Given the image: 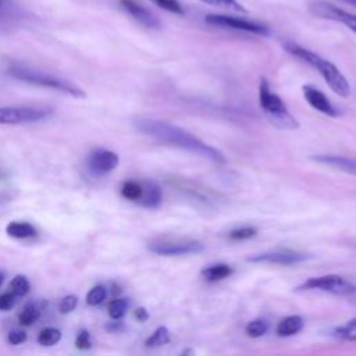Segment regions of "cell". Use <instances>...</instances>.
Listing matches in <instances>:
<instances>
[{"label": "cell", "instance_id": "23", "mask_svg": "<svg viewBox=\"0 0 356 356\" xmlns=\"http://www.w3.org/2000/svg\"><path fill=\"white\" fill-rule=\"evenodd\" d=\"M61 339V331L53 327H47L42 330L38 335V343L42 346H53Z\"/></svg>", "mask_w": 356, "mask_h": 356}, {"label": "cell", "instance_id": "2", "mask_svg": "<svg viewBox=\"0 0 356 356\" xmlns=\"http://www.w3.org/2000/svg\"><path fill=\"white\" fill-rule=\"evenodd\" d=\"M7 74L13 76L14 79L36 85V86H43V88H50L63 93H67L75 99H85L86 93L83 89H81L78 85L74 82L68 81L67 78L58 76L56 74L42 71L38 68H32L25 64L19 63H11L7 67Z\"/></svg>", "mask_w": 356, "mask_h": 356}, {"label": "cell", "instance_id": "6", "mask_svg": "<svg viewBox=\"0 0 356 356\" xmlns=\"http://www.w3.org/2000/svg\"><path fill=\"white\" fill-rule=\"evenodd\" d=\"M298 291H310V289H320L324 292H331L335 295H345L350 293L356 289V286L350 282L342 278L341 275L337 274H328V275H321V277H313L300 284Z\"/></svg>", "mask_w": 356, "mask_h": 356}, {"label": "cell", "instance_id": "32", "mask_svg": "<svg viewBox=\"0 0 356 356\" xmlns=\"http://www.w3.org/2000/svg\"><path fill=\"white\" fill-rule=\"evenodd\" d=\"M75 346L81 350H88L92 346V339H90V332L88 330H81L76 335L75 339Z\"/></svg>", "mask_w": 356, "mask_h": 356}, {"label": "cell", "instance_id": "39", "mask_svg": "<svg viewBox=\"0 0 356 356\" xmlns=\"http://www.w3.org/2000/svg\"><path fill=\"white\" fill-rule=\"evenodd\" d=\"M3 280H4V273H1V271H0V285L3 284Z\"/></svg>", "mask_w": 356, "mask_h": 356}, {"label": "cell", "instance_id": "13", "mask_svg": "<svg viewBox=\"0 0 356 356\" xmlns=\"http://www.w3.org/2000/svg\"><path fill=\"white\" fill-rule=\"evenodd\" d=\"M303 92V97L306 99V102L318 113L328 115V117H338L339 111L335 108V106L330 102V99L317 88L312 86V85H305L302 88Z\"/></svg>", "mask_w": 356, "mask_h": 356}, {"label": "cell", "instance_id": "12", "mask_svg": "<svg viewBox=\"0 0 356 356\" xmlns=\"http://www.w3.org/2000/svg\"><path fill=\"white\" fill-rule=\"evenodd\" d=\"M121 7L140 25L150 28V29H159L160 21L159 18L140 1L138 0H120Z\"/></svg>", "mask_w": 356, "mask_h": 356}, {"label": "cell", "instance_id": "33", "mask_svg": "<svg viewBox=\"0 0 356 356\" xmlns=\"http://www.w3.org/2000/svg\"><path fill=\"white\" fill-rule=\"evenodd\" d=\"M17 299H18V298H17L13 292L1 293V295H0V310H3V312L11 310V309L15 306Z\"/></svg>", "mask_w": 356, "mask_h": 356}, {"label": "cell", "instance_id": "3", "mask_svg": "<svg viewBox=\"0 0 356 356\" xmlns=\"http://www.w3.org/2000/svg\"><path fill=\"white\" fill-rule=\"evenodd\" d=\"M285 50L295 56L296 58L305 61L306 64L312 65L314 70H317L321 76L324 78V81L328 83V86L339 96L346 97L350 93V86L346 81V78L342 75V72L328 60H324L323 57H320L318 54L293 43V42H286L284 44Z\"/></svg>", "mask_w": 356, "mask_h": 356}, {"label": "cell", "instance_id": "9", "mask_svg": "<svg viewBox=\"0 0 356 356\" xmlns=\"http://www.w3.org/2000/svg\"><path fill=\"white\" fill-rule=\"evenodd\" d=\"M309 256L302 252L291 250V249H278L268 250L259 254H253L248 257L250 263H268V264H280V266H293L307 260Z\"/></svg>", "mask_w": 356, "mask_h": 356}, {"label": "cell", "instance_id": "21", "mask_svg": "<svg viewBox=\"0 0 356 356\" xmlns=\"http://www.w3.org/2000/svg\"><path fill=\"white\" fill-rule=\"evenodd\" d=\"M121 195L132 202H139L142 196V182L136 181H125L121 186Z\"/></svg>", "mask_w": 356, "mask_h": 356}, {"label": "cell", "instance_id": "17", "mask_svg": "<svg viewBox=\"0 0 356 356\" xmlns=\"http://www.w3.org/2000/svg\"><path fill=\"white\" fill-rule=\"evenodd\" d=\"M231 274H232V268H231V266H228L225 263L211 264L202 270V277L209 282L221 281L224 278H228Z\"/></svg>", "mask_w": 356, "mask_h": 356}, {"label": "cell", "instance_id": "4", "mask_svg": "<svg viewBox=\"0 0 356 356\" xmlns=\"http://www.w3.org/2000/svg\"><path fill=\"white\" fill-rule=\"evenodd\" d=\"M259 103L267 120L280 129L299 128L298 120L289 113L282 99L270 89L268 82L261 78L259 85Z\"/></svg>", "mask_w": 356, "mask_h": 356}, {"label": "cell", "instance_id": "29", "mask_svg": "<svg viewBox=\"0 0 356 356\" xmlns=\"http://www.w3.org/2000/svg\"><path fill=\"white\" fill-rule=\"evenodd\" d=\"M150 1L154 3L157 7L168 11V13L179 14V15L184 14V8H182V6L179 4L178 0H150Z\"/></svg>", "mask_w": 356, "mask_h": 356}, {"label": "cell", "instance_id": "25", "mask_svg": "<svg viewBox=\"0 0 356 356\" xmlns=\"http://www.w3.org/2000/svg\"><path fill=\"white\" fill-rule=\"evenodd\" d=\"M107 298V289L103 285H95L86 295V303L89 306H97Z\"/></svg>", "mask_w": 356, "mask_h": 356}, {"label": "cell", "instance_id": "5", "mask_svg": "<svg viewBox=\"0 0 356 356\" xmlns=\"http://www.w3.org/2000/svg\"><path fill=\"white\" fill-rule=\"evenodd\" d=\"M49 115V111L32 106H4L0 107V124L1 125H18L36 122Z\"/></svg>", "mask_w": 356, "mask_h": 356}, {"label": "cell", "instance_id": "31", "mask_svg": "<svg viewBox=\"0 0 356 356\" xmlns=\"http://www.w3.org/2000/svg\"><path fill=\"white\" fill-rule=\"evenodd\" d=\"M76 303H78V298L75 295H67L64 296L60 303H58V310L60 313L65 314V313H70L72 312L75 307H76Z\"/></svg>", "mask_w": 356, "mask_h": 356}, {"label": "cell", "instance_id": "35", "mask_svg": "<svg viewBox=\"0 0 356 356\" xmlns=\"http://www.w3.org/2000/svg\"><path fill=\"white\" fill-rule=\"evenodd\" d=\"M134 314H135L136 320H139V321H146L149 318V313L145 307H136L134 310Z\"/></svg>", "mask_w": 356, "mask_h": 356}, {"label": "cell", "instance_id": "27", "mask_svg": "<svg viewBox=\"0 0 356 356\" xmlns=\"http://www.w3.org/2000/svg\"><path fill=\"white\" fill-rule=\"evenodd\" d=\"M267 328H268V325H267V323H266L264 320L256 318V320L250 321V323L246 325L245 332H246L249 337H252V338H259V337H261V335H264V334L267 332Z\"/></svg>", "mask_w": 356, "mask_h": 356}, {"label": "cell", "instance_id": "28", "mask_svg": "<svg viewBox=\"0 0 356 356\" xmlns=\"http://www.w3.org/2000/svg\"><path fill=\"white\" fill-rule=\"evenodd\" d=\"M203 3H207L210 6L221 7L229 11H238V13H246V8L236 0H200Z\"/></svg>", "mask_w": 356, "mask_h": 356}, {"label": "cell", "instance_id": "34", "mask_svg": "<svg viewBox=\"0 0 356 356\" xmlns=\"http://www.w3.org/2000/svg\"><path fill=\"white\" fill-rule=\"evenodd\" d=\"M7 339L11 345H19L26 341V332L22 330H11L7 335Z\"/></svg>", "mask_w": 356, "mask_h": 356}, {"label": "cell", "instance_id": "38", "mask_svg": "<svg viewBox=\"0 0 356 356\" xmlns=\"http://www.w3.org/2000/svg\"><path fill=\"white\" fill-rule=\"evenodd\" d=\"M341 1L348 3V4H350V6H355V7H356V0H341Z\"/></svg>", "mask_w": 356, "mask_h": 356}, {"label": "cell", "instance_id": "10", "mask_svg": "<svg viewBox=\"0 0 356 356\" xmlns=\"http://www.w3.org/2000/svg\"><path fill=\"white\" fill-rule=\"evenodd\" d=\"M309 8L314 15L325 18V19H332V21L341 22L356 33V15L355 14H350V13L337 7V6H332V4H328V3H324V1L312 3Z\"/></svg>", "mask_w": 356, "mask_h": 356}, {"label": "cell", "instance_id": "30", "mask_svg": "<svg viewBox=\"0 0 356 356\" xmlns=\"http://www.w3.org/2000/svg\"><path fill=\"white\" fill-rule=\"evenodd\" d=\"M257 234V229L254 227H241L236 229H232L229 232V238L232 241H243L254 236Z\"/></svg>", "mask_w": 356, "mask_h": 356}, {"label": "cell", "instance_id": "20", "mask_svg": "<svg viewBox=\"0 0 356 356\" xmlns=\"http://www.w3.org/2000/svg\"><path fill=\"white\" fill-rule=\"evenodd\" d=\"M40 317V310L36 305L33 303H26L22 310L19 312L18 314V321L22 324V325H32L38 318Z\"/></svg>", "mask_w": 356, "mask_h": 356}, {"label": "cell", "instance_id": "18", "mask_svg": "<svg viewBox=\"0 0 356 356\" xmlns=\"http://www.w3.org/2000/svg\"><path fill=\"white\" fill-rule=\"evenodd\" d=\"M6 232L8 236L15 239H25L31 238L36 234V229L29 222H21V221H11L6 227Z\"/></svg>", "mask_w": 356, "mask_h": 356}, {"label": "cell", "instance_id": "24", "mask_svg": "<svg viewBox=\"0 0 356 356\" xmlns=\"http://www.w3.org/2000/svg\"><path fill=\"white\" fill-rule=\"evenodd\" d=\"M128 305H129V302L127 298H117V299L111 300L107 307L110 317L114 320H120L125 314Z\"/></svg>", "mask_w": 356, "mask_h": 356}, {"label": "cell", "instance_id": "16", "mask_svg": "<svg viewBox=\"0 0 356 356\" xmlns=\"http://www.w3.org/2000/svg\"><path fill=\"white\" fill-rule=\"evenodd\" d=\"M305 325V321L300 316H288L285 317L284 320H281L277 325V334L280 337H291V335H295L298 334L299 331H302Z\"/></svg>", "mask_w": 356, "mask_h": 356}, {"label": "cell", "instance_id": "37", "mask_svg": "<svg viewBox=\"0 0 356 356\" xmlns=\"http://www.w3.org/2000/svg\"><path fill=\"white\" fill-rule=\"evenodd\" d=\"M8 4V0H0V11H3Z\"/></svg>", "mask_w": 356, "mask_h": 356}, {"label": "cell", "instance_id": "19", "mask_svg": "<svg viewBox=\"0 0 356 356\" xmlns=\"http://www.w3.org/2000/svg\"><path fill=\"white\" fill-rule=\"evenodd\" d=\"M170 342V332L167 327L160 325L159 328L154 330V332L145 341V345L147 348H159Z\"/></svg>", "mask_w": 356, "mask_h": 356}, {"label": "cell", "instance_id": "11", "mask_svg": "<svg viewBox=\"0 0 356 356\" xmlns=\"http://www.w3.org/2000/svg\"><path fill=\"white\" fill-rule=\"evenodd\" d=\"M120 163V157L115 152L107 149H96L88 159V167L95 175H103L113 171Z\"/></svg>", "mask_w": 356, "mask_h": 356}, {"label": "cell", "instance_id": "36", "mask_svg": "<svg viewBox=\"0 0 356 356\" xmlns=\"http://www.w3.org/2000/svg\"><path fill=\"white\" fill-rule=\"evenodd\" d=\"M108 332H118L122 330V324L120 321H113V323H107L104 327Z\"/></svg>", "mask_w": 356, "mask_h": 356}, {"label": "cell", "instance_id": "26", "mask_svg": "<svg viewBox=\"0 0 356 356\" xmlns=\"http://www.w3.org/2000/svg\"><path fill=\"white\" fill-rule=\"evenodd\" d=\"M335 337L346 341H356V317L335 330Z\"/></svg>", "mask_w": 356, "mask_h": 356}, {"label": "cell", "instance_id": "15", "mask_svg": "<svg viewBox=\"0 0 356 356\" xmlns=\"http://www.w3.org/2000/svg\"><path fill=\"white\" fill-rule=\"evenodd\" d=\"M161 189L153 181H142V196L139 199V204L147 209H154L161 203Z\"/></svg>", "mask_w": 356, "mask_h": 356}, {"label": "cell", "instance_id": "22", "mask_svg": "<svg viewBox=\"0 0 356 356\" xmlns=\"http://www.w3.org/2000/svg\"><path fill=\"white\" fill-rule=\"evenodd\" d=\"M8 288H10V292H13L17 298H22V296H25L29 292L31 284H29V281H28V278L25 275L17 274L11 280Z\"/></svg>", "mask_w": 356, "mask_h": 356}, {"label": "cell", "instance_id": "1", "mask_svg": "<svg viewBox=\"0 0 356 356\" xmlns=\"http://www.w3.org/2000/svg\"><path fill=\"white\" fill-rule=\"evenodd\" d=\"M134 125L140 134L150 136L163 145L188 150L191 153H195L197 156H202L204 159H209V160H213L217 163H222L225 160L224 154L220 150H217L216 147L200 140L191 132H188L177 125H172L170 122L154 120V118L140 117L134 121Z\"/></svg>", "mask_w": 356, "mask_h": 356}, {"label": "cell", "instance_id": "8", "mask_svg": "<svg viewBox=\"0 0 356 356\" xmlns=\"http://www.w3.org/2000/svg\"><path fill=\"white\" fill-rule=\"evenodd\" d=\"M203 243L199 241H154L147 245V249L159 256H184L203 250Z\"/></svg>", "mask_w": 356, "mask_h": 356}, {"label": "cell", "instance_id": "14", "mask_svg": "<svg viewBox=\"0 0 356 356\" xmlns=\"http://www.w3.org/2000/svg\"><path fill=\"white\" fill-rule=\"evenodd\" d=\"M312 160L325 165H331L334 168L343 170L350 174H356V159L334 156V154H318V156H312Z\"/></svg>", "mask_w": 356, "mask_h": 356}, {"label": "cell", "instance_id": "7", "mask_svg": "<svg viewBox=\"0 0 356 356\" xmlns=\"http://www.w3.org/2000/svg\"><path fill=\"white\" fill-rule=\"evenodd\" d=\"M204 21L210 25L216 26H222V28H231L236 31H243V32H250L256 35H268L270 31L266 25L242 19L238 17H231V15H224V14H207Z\"/></svg>", "mask_w": 356, "mask_h": 356}]
</instances>
